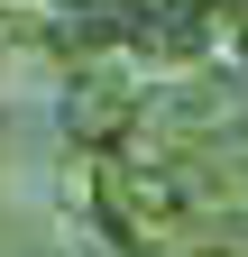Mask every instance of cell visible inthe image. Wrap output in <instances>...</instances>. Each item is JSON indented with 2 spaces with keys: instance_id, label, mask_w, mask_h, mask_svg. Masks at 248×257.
Segmentation results:
<instances>
[]
</instances>
